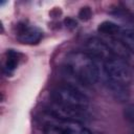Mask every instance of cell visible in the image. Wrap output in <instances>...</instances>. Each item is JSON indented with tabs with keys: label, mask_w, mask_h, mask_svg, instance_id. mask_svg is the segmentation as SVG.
<instances>
[{
	"label": "cell",
	"mask_w": 134,
	"mask_h": 134,
	"mask_svg": "<svg viewBox=\"0 0 134 134\" xmlns=\"http://www.w3.org/2000/svg\"><path fill=\"white\" fill-rule=\"evenodd\" d=\"M97 30L105 35V36H109V37H112V36H115V35H119L120 32V27L119 25H117L116 23L114 22H111V21H104L103 23H100L98 25V28Z\"/></svg>",
	"instance_id": "obj_9"
},
{
	"label": "cell",
	"mask_w": 134,
	"mask_h": 134,
	"mask_svg": "<svg viewBox=\"0 0 134 134\" xmlns=\"http://www.w3.org/2000/svg\"><path fill=\"white\" fill-rule=\"evenodd\" d=\"M47 113L50 117L59 118V119H69V120H79L85 118L86 113L85 110L74 109L65 107L52 102V104L47 108Z\"/></svg>",
	"instance_id": "obj_5"
},
{
	"label": "cell",
	"mask_w": 134,
	"mask_h": 134,
	"mask_svg": "<svg viewBox=\"0 0 134 134\" xmlns=\"http://www.w3.org/2000/svg\"><path fill=\"white\" fill-rule=\"evenodd\" d=\"M52 99L55 104L81 110H86L89 105V98L87 95L76 87L69 84L55 88L52 92Z\"/></svg>",
	"instance_id": "obj_2"
},
{
	"label": "cell",
	"mask_w": 134,
	"mask_h": 134,
	"mask_svg": "<svg viewBox=\"0 0 134 134\" xmlns=\"http://www.w3.org/2000/svg\"><path fill=\"white\" fill-rule=\"evenodd\" d=\"M104 71L108 82L129 86L132 81V72L127 62L119 58H111L104 62Z\"/></svg>",
	"instance_id": "obj_3"
},
{
	"label": "cell",
	"mask_w": 134,
	"mask_h": 134,
	"mask_svg": "<svg viewBox=\"0 0 134 134\" xmlns=\"http://www.w3.org/2000/svg\"><path fill=\"white\" fill-rule=\"evenodd\" d=\"M107 45L109 46L112 54L115 58H119L126 61V59L129 58V50L126 48V46L120 42L119 39H115V38H109L108 42H106Z\"/></svg>",
	"instance_id": "obj_8"
},
{
	"label": "cell",
	"mask_w": 134,
	"mask_h": 134,
	"mask_svg": "<svg viewBox=\"0 0 134 134\" xmlns=\"http://www.w3.org/2000/svg\"><path fill=\"white\" fill-rule=\"evenodd\" d=\"M119 40L129 51L134 52V29H121L119 32Z\"/></svg>",
	"instance_id": "obj_10"
},
{
	"label": "cell",
	"mask_w": 134,
	"mask_h": 134,
	"mask_svg": "<svg viewBox=\"0 0 134 134\" xmlns=\"http://www.w3.org/2000/svg\"><path fill=\"white\" fill-rule=\"evenodd\" d=\"M54 122H52L62 134H92L89 129H87L81 121L79 120H69V119H59L54 118Z\"/></svg>",
	"instance_id": "obj_7"
},
{
	"label": "cell",
	"mask_w": 134,
	"mask_h": 134,
	"mask_svg": "<svg viewBox=\"0 0 134 134\" xmlns=\"http://www.w3.org/2000/svg\"><path fill=\"white\" fill-rule=\"evenodd\" d=\"M16 37L23 44H37L43 37V31L36 25L28 22H21L17 25Z\"/></svg>",
	"instance_id": "obj_4"
},
{
	"label": "cell",
	"mask_w": 134,
	"mask_h": 134,
	"mask_svg": "<svg viewBox=\"0 0 134 134\" xmlns=\"http://www.w3.org/2000/svg\"><path fill=\"white\" fill-rule=\"evenodd\" d=\"M86 48L88 51L87 53L91 55L94 60L96 59L106 62L107 60L114 57L107 43L98 38H90L86 43Z\"/></svg>",
	"instance_id": "obj_6"
},
{
	"label": "cell",
	"mask_w": 134,
	"mask_h": 134,
	"mask_svg": "<svg viewBox=\"0 0 134 134\" xmlns=\"http://www.w3.org/2000/svg\"><path fill=\"white\" fill-rule=\"evenodd\" d=\"M108 86H109L110 90L112 91V93L114 94L115 98L118 99L119 102H124L128 98L129 91H128L127 86H122V85H118V84H114V83H110V82H108Z\"/></svg>",
	"instance_id": "obj_11"
},
{
	"label": "cell",
	"mask_w": 134,
	"mask_h": 134,
	"mask_svg": "<svg viewBox=\"0 0 134 134\" xmlns=\"http://www.w3.org/2000/svg\"><path fill=\"white\" fill-rule=\"evenodd\" d=\"M6 54H7V58L5 60L4 69L7 71V73H12L17 68V65L19 62V57H18L19 54L14 50H8Z\"/></svg>",
	"instance_id": "obj_12"
},
{
	"label": "cell",
	"mask_w": 134,
	"mask_h": 134,
	"mask_svg": "<svg viewBox=\"0 0 134 134\" xmlns=\"http://www.w3.org/2000/svg\"><path fill=\"white\" fill-rule=\"evenodd\" d=\"M79 17L82 20H88L91 17V9L88 6L82 7L81 10H80V13H79Z\"/></svg>",
	"instance_id": "obj_14"
},
{
	"label": "cell",
	"mask_w": 134,
	"mask_h": 134,
	"mask_svg": "<svg viewBox=\"0 0 134 134\" xmlns=\"http://www.w3.org/2000/svg\"><path fill=\"white\" fill-rule=\"evenodd\" d=\"M124 4L128 9H130L134 14V1H126V2H124Z\"/></svg>",
	"instance_id": "obj_15"
},
{
	"label": "cell",
	"mask_w": 134,
	"mask_h": 134,
	"mask_svg": "<svg viewBox=\"0 0 134 134\" xmlns=\"http://www.w3.org/2000/svg\"><path fill=\"white\" fill-rule=\"evenodd\" d=\"M67 72L77 82L86 86L94 85L99 79V70L95 60L87 52L73 51L67 54L65 61Z\"/></svg>",
	"instance_id": "obj_1"
},
{
	"label": "cell",
	"mask_w": 134,
	"mask_h": 134,
	"mask_svg": "<svg viewBox=\"0 0 134 134\" xmlns=\"http://www.w3.org/2000/svg\"><path fill=\"white\" fill-rule=\"evenodd\" d=\"M124 116L129 122L134 124V103L126 106L124 110Z\"/></svg>",
	"instance_id": "obj_13"
}]
</instances>
